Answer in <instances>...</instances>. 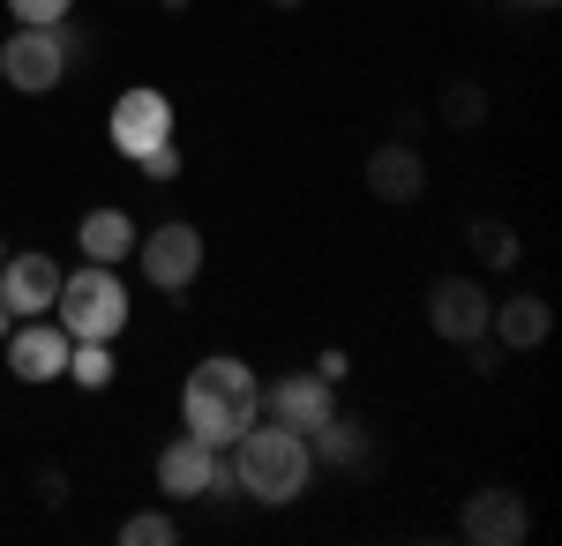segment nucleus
<instances>
[{"instance_id": "nucleus-1", "label": "nucleus", "mask_w": 562, "mask_h": 546, "mask_svg": "<svg viewBox=\"0 0 562 546\" xmlns=\"http://www.w3.org/2000/svg\"><path fill=\"white\" fill-rule=\"evenodd\" d=\"M256 420H262V382L248 360L211 352V360L188 367V389H180V426L188 434H203L211 450H233Z\"/></svg>"}, {"instance_id": "nucleus-2", "label": "nucleus", "mask_w": 562, "mask_h": 546, "mask_svg": "<svg viewBox=\"0 0 562 546\" xmlns=\"http://www.w3.org/2000/svg\"><path fill=\"white\" fill-rule=\"evenodd\" d=\"M233 479H240L248 502L285 509V502H301V487L315 479V450H307V434H293V426L256 420L233 442Z\"/></svg>"}, {"instance_id": "nucleus-3", "label": "nucleus", "mask_w": 562, "mask_h": 546, "mask_svg": "<svg viewBox=\"0 0 562 546\" xmlns=\"http://www.w3.org/2000/svg\"><path fill=\"white\" fill-rule=\"evenodd\" d=\"M53 322L76 337V344H113L128 330V285L113 262H83V270H60V299H53Z\"/></svg>"}, {"instance_id": "nucleus-4", "label": "nucleus", "mask_w": 562, "mask_h": 546, "mask_svg": "<svg viewBox=\"0 0 562 546\" xmlns=\"http://www.w3.org/2000/svg\"><path fill=\"white\" fill-rule=\"evenodd\" d=\"M128 262H143V277H150V293L180 299L188 285H195V270H203V232L195 225H158V232H135V254Z\"/></svg>"}, {"instance_id": "nucleus-5", "label": "nucleus", "mask_w": 562, "mask_h": 546, "mask_svg": "<svg viewBox=\"0 0 562 546\" xmlns=\"http://www.w3.org/2000/svg\"><path fill=\"white\" fill-rule=\"evenodd\" d=\"M0 83L23 90V98H45V90L68 83V53L53 31H31V23H15L8 38H0Z\"/></svg>"}, {"instance_id": "nucleus-6", "label": "nucleus", "mask_w": 562, "mask_h": 546, "mask_svg": "<svg viewBox=\"0 0 562 546\" xmlns=\"http://www.w3.org/2000/svg\"><path fill=\"white\" fill-rule=\"evenodd\" d=\"M105 135H113V150L121 158H143V150H158V143H173V98L150 83H135L113 98V113H105Z\"/></svg>"}, {"instance_id": "nucleus-7", "label": "nucleus", "mask_w": 562, "mask_h": 546, "mask_svg": "<svg viewBox=\"0 0 562 546\" xmlns=\"http://www.w3.org/2000/svg\"><path fill=\"white\" fill-rule=\"evenodd\" d=\"M458 532L473 546H518L532 532V509H525L518 487H473L465 509H458Z\"/></svg>"}, {"instance_id": "nucleus-8", "label": "nucleus", "mask_w": 562, "mask_h": 546, "mask_svg": "<svg viewBox=\"0 0 562 546\" xmlns=\"http://www.w3.org/2000/svg\"><path fill=\"white\" fill-rule=\"evenodd\" d=\"M0 344H8V375L38 389V382H60V375H68V344H76V337L60 330V322H45V315H31V322H15Z\"/></svg>"}, {"instance_id": "nucleus-9", "label": "nucleus", "mask_w": 562, "mask_h": 546, "mask_svg": "<svg viewBox=\"0 0 562 546\" xmlns=\"http://www.w3.org/2000/svg\"><path fill=\"white\" fill-rule=\"evenodd\" d=\"M330 412H338V382H323L315 367H307V375H278L262 389V420L293 426V434H315Z\"/></svg>"}, {"instance_id": "nucleus-10", "label": "nucleus", "mask_w": 562, "mask_h": 546, "mask_svg": "<svg viewBox=\"0 0 562 546\" xmlns=\"http://www.w3.org/2000/svg\"><path fill=\"white\" fill-rule=\"evenodd\" d=\"M487 307H495V299L480 293L473 277H442L428 293V330L442 337V344H480V337H487Z\"/></svg>"}, {"instance_id": "nucleus-11", "label": "nucleus", "mask_w": 562, "mask_h": 546, "mask_svg": "<svg viewBox=\"0 0 562 546\" xmlns=\"http://www.w3.org/2000/svg\"><path fill=\"white\" fill-rule=\"evenodd\" d=\"M53 299H60V262H53V254H8V262H0V307H8L15 322L53 315Z\"/></svg>"}, {"instance_id": "nucleus-12", "label": "nucleus", "mask_w": 562, "mask_h": 546, "mask_svg": "<svg viewBox=\"0 0 562 546\" xmlns=\"http://www.w3.org/2000/svg\"><path fill=\"white\" fill-rule=\"evenodd\" d=\"M211 464H217V450L203 434L180 426L173 442H158V487H166L173 502H203V494H211Z\"/></svg>"}, {"instance_id": "nucleus-13", "label": "nucleus", "mask_w": 562, "mask_h": 546, "mask_svg": "<svg viewBox=\"0 0 562 546\" xmlns=\"http://www.w3.org/2000/svg\"><path fill=\"white\" fill-rule=\"evenodd\" d=\"M420 187H428V166H420L413 143H383V150H368V195H375V203H397V211H405Z\"/></svg>"}, {"instance_id": "nucleus-14", "label": "nucleus", "mask_w": 562, "mask_h": 546, "mask_svg": "<svg viewBox=\"0 0 562 546\" xmlns=\"http://www.w3.org/2000/svg\"><path fill=\"white\" fill-rule=\"evenodd\" d=\"M487 330H495L503 352H540L548 330H555V315H548V299L518 293V299H503V307H487Z\"/></svg>"}, {"instance_id": "nucleus-15", "label": "nucleus", "mask_w": 562, "mask_h": 546, "mask_svg": "<svg viewBox=\"0 0 562 546\" xmlns=\"http://www.w3.org/2000/svg\"><path fill=\"white\" fill-rule=\"evenodd\" d=\"M76 248H83V262H128L135 254V217L113 211V203H98V211H83V225H76Z\"/></svg>"}, {"instance_id": "nucleus-16", "label": "nucleus", "mask_w": 562, "mask_h": 546, "mask_svg": "<svg viewBox=\"0 0 562 546\" xmlns=\"http://www.w3.org/2000/svg\"><path fill=\"white\" fill-rule=\"evenodd\" d=\"M307 450H315V464H330V471H352V464L368 457V426H360V420H338V412H330V420L307 434Z\"/></svg>"}, {"instance_id": "nucleus-17", "label": "nucleus", "mask_w": 562, "mask_h": 546, "mask_svg": "<svg viewBox=\"0 0 562 546\" xmlns=\"http://www.w3.org/2000/svg\"><path fill=\"white\" fill-rule=\"evenodd\" d=\"M473 254L487 262V270H518V232L495 225V217H480V225H473Z\"/></svg>"}, {"instance_id": "nucleus-18", "label": "nucleus", "mask_w": 562, "mask_h": 546, "mask_svg": "<svg viewBox=\"0 0 562 546\" xmlns=\"http://www.w3.org/2000/svg\"><path fill=\"white\" fill-rule=\"evenodd\" d=\"M68 382L76 389H105L113 382V344H68Z\"/></svg>"}, {"instance_id": "nucleus-19", "label": "nucleus", "mask_w": 562, "mask_h": 546, "mask_svg": "<svg viewBox=\"0 0 562 546\" xmlns=\"http://www.w3.org/2000/svg\"><path fill=\"white\" fill-rule=\"evenodd\" d=\"M173 539H180V524L166 516V509H143V516L121 524V546H173Z\"/></svg>"}, {"instance_id": "nucleus-20", "label": "nucleus", "mask_w": 562, "mask_h": 546, "mask_svg": "<svg viewBox=\"0 0 562 546\" xmlns=\"http://www.w3.org/2000/svg\"><path fill=\"white\" fill-rule=\"evenodd\" d=\"M435 113H442L450 127H480V113H487V90H480V83H450Z\"/></svg>"}, {"instance_id": "nucleus-21", "label": "nucleus", "mask_w": 562, "mask_h": 546, "mask_svg": "<svg viewBox=\"0 0 562 546\" xmlns=\"http://www.w3.org/2000/svg\"><path fill=\"white\" fill-rule=\"evenodd\" d=\"M8 15H15V23H31V31H53V23H68V15H76V0H8Z\"/></svg>"}, {"instance_id": "nucleus-22", "label": "nucleus", "mask_w": 562, "mask_h": 546, "mask_svg": "<svg viewBox=\"0 0 562 546\" xmlns=\"http://www.w3.org/2000/svg\"><path fill=\"white\" fill-rule=\"evenodd\" d=\"M135 172H143V180H180V150H173V143H158V150L135 158Z\"/></svg>"}, {"instance_id": "nucleus-23", "label": "nucleus", "mask_w": 562, "mask_h": 546, "mask_svg": "<svg viewBox=\"0 0 562 546\" xmlns=\"http://www.w3.org/2000/svg\"><path fill=\"white\" fill-rule=\"evenodd\" d=\"M346 367H352V360L338 352V344H330V352H315V375H323V382H346Z\"/></svg>"}, {"instance_id": "nucleus-24", "label": "nucleus", "mask_w": 562, "mask_h": 546, "mask_svg": "<svg viewBox=\"0 0 562 546\" xmlns=\"http://www.w3.org/2000/svg\"><path fill=\"white\" fill-rule=\"evenodd\" d=\"M8 330H15V315H8V307H0V337H8Z\"/></svg>"}, {"instance_id": "nucleus-25", "label": "nucleus", "mask_w": 562, "mask_h": 546, "mask_svg": "<svg viewBox=\"0 0 562 546\" xmlns=\"http://www.w3.org/2000/svg\"><path fill=\"white\" fill-rule=\"evenodd\" d=\"M510 8H555V0H510Z\"/></svg>"}, {"instance_id": "nucleus-26", "label": "nucleus", "mask_w": 562, "mask_h": 546, "mask_svg": "<svg viewBox=\"0 0 562 546\" xmlns=\"http://www.w3.org/2000/svg\"><path fill=\"white\" fill-rule=\"evenodd\" d=\"M262 8H301V0H262Z\"/></svg>"}, {"instance_id": "nucleus-27", "label": "nucleus", "mask_w": 562, "mask_h": 546, "mask_svg": "<svg viewBox=\"0 0 562 546\" xmlns=\"http://www.w3.org/2000/svg\"><path fill=\"white\" fill-rule=\"evenodd\" d=\"M166 8H188V0H166Z\"/></svg>"}, {"instance_id": "nucleus-28", "label": "nucleus", "mask_w": 562, "mask_h": 546, "mask_svg": "<svg viewBox=\"0 0 562 546\" xmlns=\"http://www.w3.org/2000/svg\"><path fill=\"white\" fill-rule=\"evenodd\" d=\"M0 262H8V240H0Z\"/></svg>"}]
</instances>
